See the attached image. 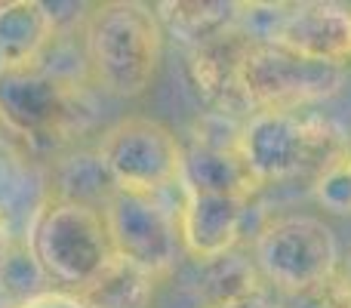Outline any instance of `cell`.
<instances>
[{"label": "cell", "instance_id": "3", "mask_svg": "<svg viewBox=\"0 0 351 308\" xmlns=\"http://www.w3.org/2000/svg\"><path fill=\"white\" fill-rule=\"evenodd\" d=\"M28 250L47 281L84 293L114 259L102 210L71 200H49L34 213Z\"/></svg>", "mask_w": 351, "mask_h": 308}, {"label": "cell", "instance_id": "7", "mask_svg": "<svg viewBox=\"0 0 351 308\" xmlns=\"http://www.w3.org/2000/svg\"><path fill=\"white\" fill-rule=\"evenodd\" d=\"M102 216L117 259L152 278H160L176 265L182 253L179 222L154 194L114 191L102 206Z\"/></svg>", "mask_w": 351, "mask_h": 308}, {"label": "cell", "instance_id": "21", "mask_svg": "<svg viewBox=\"0 0 351 308\" xmlns=\"http://www.w3.org/2000/svg\"><path fill=\"white\" fill-rule=\"evenodd\" d=\"M16 308H90L86 299L80 293H68V290H43L37 296H31L28 303L16 305Z\"/></svg>", "mask_w": 351, "mask_h": 308}, {"label": "cell", "instance_id": "16", "mask_svg": "<svg viewBox=\"0 0 351 308\" xmlns=\"http://www.w3.org/2000/svg\"><path fill=\"white\" fill-rule=\"evenodd\" d=\"M59 198L56 200H71V204H86L102 210L111 198H114V182H111L105 163L99 154H74L59 167Z\"/></svg>", "mask_w": 351, "mask_h": 308}, {"label": "cell", "instance_id": "2", "mask_svg": "<svg viewBox=\"0 0 351 308\" xmlns=\"http://www.w3.org/2000/svg\"><path fill=\"white\" fill-rule=\"evenodd\" d=\"M86 62L93 78L121 99H136L152 86L164 56V25L158 10L139 0H111L90 12Z\"/></svg>", "mask_w": 351, "mask_h": 308}, {"label": "cell", "instance_id": "14", "mask_svg": "<svg viewBox=\"0 0 351 308\" xmlns=\"http://www.w3.org/2000/svg\"><path fill=\"white\" fill-rule=\"evenodd\" d=\"M241 6L234 0H176V3H158V19L164 31H173L182 43L191 49L216 40L237 28Z\"/></svg>", "mask_w": 351, "mask_h": 308}, {"label": "cell", "instance_id": "15", "mask_svg": "<svg viewBox=\"0 0 351 308\" xmlns=\"http://www.w3.org/2000/svg\"><path fill=\"white\" fill-rule=\"evenodd\" d=\"M152 293H154L152 274L139 272L136 265L114 256L80 296L86 299L90 308H145L152 303Z\"/></svg>", "mask_w": 351, "mask_h": 308}, {"label": "cell", "instance_id": "20", "mask_svg": "<svg viewBox=\"0 0 351 308\" xmlns=\"http://www.w3.org/2000/svg\"><path fill=\"white\" fill-rule=\"evenodd\" d=\"M278 308H351V287L346 274L336 272L321 284L308 287V290L280 296Z\"/></svg>", "mask_w": 351, "mask_h": 308}, {"label": "cell", "instance_id": "24", "mask_svg": "<svg viewBox=\"0 0 351 308\" xmlns=\"http://www.w3.org/2000/svg\"><path fill=\"white\" fill-rule=\"evenodd\" d=\"M342 274H346V281H348V287H351V256L346 259V268H342Z\"/></svg>", "mask_w": 351, "mask_h": 308}, {"label": "cell", "instance_id": "9", "mask_svg": "<svg viewBox=\"0 0 351 308\" xmlns=\"http://www.w3.org/2000/svg\"><path fill=\"white\" fill-rule=\"evenodd\" d=\"M250 216V200L222 198V194L185 191L179 222L182 250L197 262H213L234 253Z\"/></svg>", "mask_w": 351, "mask_h": 308}, {"label": "cell", "instance_id": "1", "mask_svg": "<svg viewBox=\"0 0 351 308\" xmlns=\"http://www.w3.org/2000/svg\"><path fill=\"white\" fill-rule=\"evenodd\" d=\"M351 148L346 130L305 111H256L241 123L237 152L259 185L317 176Z\"/></svg>", "mask_w": 351, "mask_h": 308}, {"label": "cell", "instance_id": "13", "mask_svg": "<svg viewBox=\"0 0 351 308\" xmlns=\"http://www.w3.org/2000/svg\"><path fill=\"white\" fill-rule=\"evenodd\" d=\"M56 22L40 0L0 3V68L34 65L37 56L53 40Z\"/></svg>", "mask_w": 351, "mask_h": 308}, {"label": "cell", "instance_id": "6", "mask_svg": "<svg viewBox=\"0 0 351 308\" xmlns=\"http://www.w3.org/2000/svg\"><path fill=\"white\" fill-rule=\"evenodd\" d=\"M96 154L117 191L154 194V198L182 179V161H185V148L176 133L152 117L117 121L102 133Z\"/></svg>", "mask_w": 351, "mask_h": 308}, {"label": "cell", "instance_id": "10", "mask_svg": "<svg viewBox=\"0 0 351 308\" xmlns=\"http://www.w3.org/2000/svg\"><path fill=\"white\" fill-rule=\"evenodd\" d=\"M274 43L305 59L346 65L351 59V3H336V0L287 3Z\"/></svg>", "mask_w": 351, "mask_h": 308}, {"label": "cell", "instance_id": "22", "mask_svg": "<svg viewBox=\"0 0 351 308\" xmlns=\"http://www.w3.org/2000/svg\"><path fill=\"white\" fill-rule=\"evenodd\" d=\"M213 308H278V303H271L265 293H253V296H243V299H234V303H222Z\"/></svg>", "mask_w": 351, "mask_h": 308}, {"label": "cell", "instance_id": "5", "mask_svg": "<svg viewBox=\"0 0 351 308\" xmlns=\"http://www.w3.org/2000/svg\"><path fill=\"white\" fill-rule=\"evenodd\" d=\"M253 262L265 284L290 296L339 272V244L321 219L280 216L256 235Z\"/></svg>", "mask_w": 351, "mask_h": 308}, {"label": "cell", "instance_id": "23", "mask_svg": "<svg viewBox=\"0 0 351 308\" xmlns=\"http://www.w3.org/2000/svg\"><path fill=\"white\" fill-rule=\"evenodd\" d=\"M6 250H10V244H6V237L0 235V265H3V259H6Z\"/></svg>", "mask_w": 351, "mask_h": 308}, {"label": "cell", "instance_id": "4", "mask_svg": "<svg viewBox=\"0 0 351 308\" xmlns=\"http://www.w3.org/2000/svg\"><path fill=\"white\" fill-rule=\"evenodd\" d=\"M346 80V65L317 62L280 47L250 43L241 62V86L250 111H302L336 96Z\"/></svg>", "mask_w": 351, "mask_h": 308}, {"label": "cell", "instance_id": "17", "mask_svg": "<svg viewBox=\"0 0 351 308\" xmlns=\"http://www.w3.org/2000/svg\"><path fill=\"white\" fill-rule=\"evenodd\" d=\"M259 272H256V262H250L247 256L234 253L222 256V259L204 262V296L206 305H222V303H234V299L253 296L262 293L259 287Z\"/></svg>", "mask_w": 351, "mask_h": 308}, {"label": "cell", "instance_id": "18", "mask_svg": "<svg viewBox=\"0 0 351 308\" xmlns=\"http://www.w3.org/2000/svg\"><path fill=\"white\" fill-rule=\"evenodd\" d=\"M40 281H47V274L40 272V265H37V259L31 256L28 244H16L10 250H6V259L3 265H0V290H6L10 296L19 299V305L28 303L31 296H37V293H43Z\"/></svg>", "mask_w": 351, "mask_h": 308}, {"label": "cell", "instance_id": "11", "mask_svg": "<svg viewBox=\"0 0 351 308\" xmlns=\"http://www.w3.org/2000/svg\"><path fill=\"white\" fill-rule=\"evenodd\" d=\"M250 37L241 28L191 49V78L197 93L216 108V115H253L241 86V62L250 49Z\"/></svg>", "mask_w": 351, "mask_h": 308}, {"label": "cell", "instance_id": "19", "mask_svg": "<svg viewBox=\"0 0 351 308\" xmlns=\"http://www.w3.org/2000/svg\"><path fill=\"white\" fill-rule=\"evenodd\" d=\"M315 198L330 213H351V148L315 179Z\"/></svg>", "mask_w": 351, "mask_h": 308}, {"label": "cell", "instance_id": "12", "mask_svg": "<svg viewBox=\"0 0 351 308\" xmlns=\"http://www.w3.org/2000/svg\"><path fill=\"white\" fill-rule=\"evenodd\" d=\"M179 185L185 191L197 194H222V198L250 200L259 188V182L253 179L237 148L191 145L185 152V161H182Z\"/></svg>", "mask_w": 351, "mask_h": 308}, {"label": "cell", "instance_id": "8", "mask_svg": "<svg viewBox=\"0 0 351 308\" xmlns=\"http://www.w3.org/2000/svg\"><path fill=\"white\" fill-rule=\"evenodd\" d=\"M68 117V93L47 68H0V123L25 139H40Z\"/></svg>", "mask_w": 351, "mask_h": 308}]
</instances>
